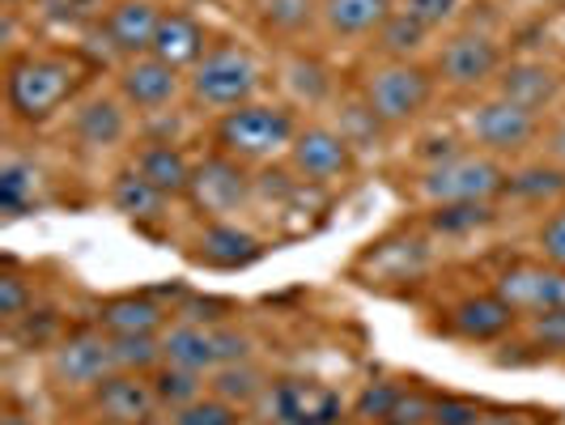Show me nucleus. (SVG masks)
Listing matches in <instances>:
<instances>
[{"label":"nucleus","instance_id":"f257e3e1","mask_svg":"<svg viewBox=\"0 0 565 425\" xmlns=\"http://www.w3.org/2000/svg\"><path fill=\"white\" fill-rule=\"evenodd\" d=\"M77 82L82 68L68 56H18L4 77V98L22 124H43L73 98Z\"/></svg>","mask_w":565,"mask_h":425},{"label":"nucleus","instance_id":"f03ea898","mask_svg":"<svg viewBox=\"0 0 565 425\" xmlns=\"http://www.w3.org/2000/svg\"><path fill=\"white\" fill-rule=\"evenodd\" d=\"M294 137H298L294 111L273 107V103H243L234 111H222L217 128H213L217 153L238 158V162H264V158L289 149Z\"/></svg>","mask_w":565,"mask_h":425},{"label":"nucleus","instance_id":"7ed1b4c3","mask_svg":"<svg viewBox=\"0 0 565 425\" xmlns=\"http://www.w3.org/2000/svg\"><path fill=\"white\" fill-rule=\"evenodd\" d=\"M255 85H259V68L247 52L238 47H213L209 56L192 68V98L200 107H213V111H234L243 103H252Z\"/></svg>","mask_w":565,"mask_h":425},{"label":"nucleus","instance_id":"20e7f679","mask_svg":"<svg viewBox=\"0 0 565 425\" xmlns=\"http://www.w3.org/2000/svg\"><path fill=\"white\" fill-rule=\"evenodd\" d=\"M429 94H434V77L425 73L422 64H408V60L374 68L366 82L370 111L379 115L383 124H408L413 115L425 111Z\"/></svg>","mask_w":565,"mask_h":425},{"label":"nucleus","instance_id":"39448f33","mask_svg":"<svg viewBox=\"0 0 565 425\" xmlns=\"http://www.w3.org/2000/svg\"><path fill=\"white\" fill-rule=\"evenodd\" d=\"M507 188V170L489 158L455 153L438 167H425L422 192L434 204H455V200H493Z\"/></svg>","mask_w":565,"mask_h":425},{"label":"nucleus","instance_id":"423d86ee","mask_svg":"<svg viewBox=\"0 0 565 425\" xmlns=\"http://www.w3.org/2000/svg\"><path fill=\"white\" fill-rule=\"evenodd\" d=\"M277 425H340L344 400L319 379H281L268 392Z\"/></svg>","mask_w":565,"mask_h":425},{"label":"nucleus","instance_id":"0eeeda50","mask_svg":"<svg viewBox=\"0 0 565 425\" xmlns=\"http://www.w3.org/2000/svg\"><path fill=\"white\" fill-rule=\"evenodd\" d=\"M192 204H196L200 213H209L213 222H222L226 213L234 209H243L247 196H252V179H247V170L238 158H226V153H213V158H204L196 170H192Z\"/></svg>","mask_w":565,"mask_h":425},{"label":"nucleus","instance_id":"6e6552de","mask_svg":"<svg viewBox=\"0 0 565 425\" xmlns=\"http://www.w3.org/2000/svg\"><path fill=\"white\" fill-rule=\"evenodd\" d=\"M111 337L98 332H73L52 349V379L60 387H98L107 374H115Z\"/></svg>","mask_w":565,"mask_h":425},{"label":"nucleus","instance_id":"1a4fd4ad","mask_svg":"<svg viewBox=\"0 0 565 425\" xmlns=\"http://www.w3.org/2000/svg\"><path fill=\"white\" fill-rule=\"evenodd\" d=\"M289 162L311 183H332V179H344L353 170V145L344 132L311 124V128H298V137L289 145Z\"/></svg>","mask_w":565,"mask_h":425},{"label":"nucleus","instance_id":"9d476101","mask_svg":"<svg viewBox=\"0 0 565 425\" xmlns=\"http://www.w3.org/2000/svg\"><path fill=\"white\" fill-rule=\"evenodd\" d=\"M493 294L523 315L557 311V307H565V268H557V264H548V268L544 264H519V268H507L498 277Z\"/></svg>","mask_w":565,"mask_h":425},{"label":"nucleus","instance_id":"9b49d317","mask_svg":"<svg viewBox=\"0 0 565 425\" xmlns=\"http://www.w3.org/2000/svg\"><path fill=\"white\" fill-rule=\"evenodd\" d=\"M438 68H443V82L455 85V89H477V85H484L489 77H498L502 52H498V43H493L489 34L468 30V34H455L451 43L443 47Z\"/></svg>","mask_w":565,"mask_h":425},{"label":"nucleus","instance_id":"f8f14e48","mask_svg":"<svg viewBox=\"0 0 565 425\" xmlns=\"http://www.w3.org/2000/svg\"><path fill=\"white\" fill-rule=\"evenodd\" d=\"M472 137L493 153H514L536 141V115L514 107L507 98H489L472 111Z\"/></svg>","mask_w":565,"mask_h":425},{"label":"nucleus","instance_id":"ddd939ff","mask_svg":"<svg viewBox=\"0 0 565 425\" xmlns=\"http://www.w3.org/2000/svg\"><path fill=\"white\" fill-rule=\"evenodd\" d=\"M158 22H162V13L149 0H115L111 9H107V18H103V39L111 43L115 56H149Z\"/></svg>","mask_w":565,"mask_h":425},{"label":"nucleus","instance_id":"4468645a","mask_svg":"<svg viewBox=\"0 0 565 425\" xmlns=\"http://www.w3.org/2000/svg\"><path fill=\"white\" fill-rule=\"evenodd\" d=\"M94 408L119 425H137V422H145V417H153L162 404H158V392H153L149 379L128 374V370H115V374H107V379L94 387Z\"/></svg>","mask_w":565,"mask_h":425},{"label":"nucleus","instance_id":"2eb2a0df","mask_svg":"<svg viewBox=\"0 0 565 425\" xmlns=\"http://www.w3.org/2000/svg\"><path fill=\"white\" fill-rule=\"evenodd\" d=\"M179 68L162 64L158 56H137V60H124L119 68V94L124 103H132L137 111H158L179 98Z\"/></svg>","mask_w":565,"mask_h":425},{"label":"nucleus","instance_id":"dca6fc26","mask_svg":"<svg viewBox=\"0 0 565 425\" xmlns=\"http://www.w3.org/2000/svg\"><path fill=\"white\" fill-rule=\"evenodd\" d=\"M259 255H264V247H259L255 234L238 230L234 222H209V226L200 230L192 259H196V264H209V268H226L230 273V268H247V264H255Z\"/></svg>","mask_w":565,"mask_h":425},{"label":"nucleus","instance_id":"f3484780","mask_svg":"<svg viewBox=\"0 0 565 425\" xmlns=\"http://www.w3.org/2000/svg\"><path fill=\"white\" fill-rule=\"evenodd\" d=\"M557 73L548 68V64H536V60H519V64H510L498 73V98H507L514 107H523V111H544L553 98H557Z\"/></svg>","mask_w":565,"mask_h":425},{"label":"nucleus","instance_id":"a211bd4d","mask_svg":"<svg viewBox=\"0 0 565 425\" xmlns=\"http://www.w3.org/2000/svg\"><path fill=\"white\" fill-rule=\"evenodd\" d=\"M149 56H158L170 68H196L200 60L209 56L204 52V26H200L192 13L170 9V13H162V22H158Z\"/></svg>","mask_w":565,"mask_h":425},{"label":"nucleus","instance_id":"6ab92c4d","mask_svg":"<svg viewBox=\"0 0 565 425\" xmlns=\"http://www.w3.org/2000/svg\"><path fill=\"white\" fill-rule=\"evenodd\" d=\"M162 358L170 366L196 370V374H213L222 366V349H217V328L209 323H174L162 337Z\"/></svg>","mask_w":565,"mask_h":425},{"label":"nucleus","instance_id":"aec40b11","mask_svg":"<svg viewBox=\"0 0 565 425\" xmlns=\"http://www.w3.org/2000/svg\"><path fill=\"white\" fill-rule=\"evenodd\" d=\"M132 170H137L141 179H149L167 200H179L192 192V170L196 167H192L170 141H149L145 149H137Z\"/></svg>","mask_w":565,"mask_h":425},{"label":"nucleus","instance_id":"412c9836","mask_svg":"<svg viewBox=\"0 0 565 425\" xmlns=\"http://www.w3.org/2000/svg\"><path fill=\"white\" fill-rule=\"evenodd\" d=\"M514 315L519 311H514L510 302H502L498 294H472V298L455 302L451 328L468 340H498V337H507L510 332Z\"/></svg>","mask_w":565,"mask_h":425},{"label":"nucleus","instance_id":"4be33fe9","mask_svg":"<svg viewBox=\"0 0 565 425\" xmlns=\"http://www.w3.org/2000/svg\"><path fill=\"white\" fill-rule=\"evenodd\" d=\"M162 307L149 294H124L98 307V328L107 337H153L162 328Z\"/></svg>","mask_w":565,"mask_h":425},{"label":"nucleus","instance_id":"5701e85b","mask_svg":"<svg viewBox=\"0 0 565 425\" xmlns=\"http://www.w3.org/2000/svg\"><path fill=\"white\" fill-rule=\"evenodd\" d=\"M319 13L332 34L340 39H362V34H374L383 30V22L396 13L392 0H319Z\"/></svg>","mask_w":565,"mask_h":425},{"label":"nucleus","instance_id":"b1692460","mask_svg":"<svg viewBox=\"0 0 565 425\" xmlns=\"http://www.w3.org/2000/svg\"><path fill=\"white\" fill-rule=\"evenodd\" d=\"M124 132H128V115L115 98H89L82 103V111L73 115V137L85 149H111L124 141Z\"/></svg>","mask_w":565,"mask_h":425},{"label":"nucleus","instance_id":"393cba45","mask_svg":"<svg viewBox=\"0 0 565 425\" xmlns=\"http://www.w3.org/2000/svg\"><path fill=\"white\" fill-rule=\"evenodd\" d=\"M111 204L115 213H124L128 222H158L162 209H167V196L149 179H141L137 170H124L111 183Z\"/></svg>","mask_w":565,"mask_h":425},{"label":"nucleus","instance_id":"a878e982","mask_svg":"<svg viewBox=\"0 0 565 425\" xmlns=\"http://www.w3.org/2000/svg\"><path fill=\"white\" fill-rule=\"evenodd\" d=\"M39 192V170L22 158H4L0 162V213L4 217H22Z\"/></svg>","mask_w":565,"mask_h":425},{"label":"nucleus","instance_id":"bb28decb","mask_svg":"<svg viewBox=\"0 0 565 425\" xmlns=\"http://www.w3.org/2000/svg\"><path fill=\"white\" fill-rule=\"evenodd\" d=\"M149 383H153V392H158V404L170 408V413L204 396V374L183 370V366H170V362H162V366L153 370V379H149Z\"/></svg>","mask_w":565,"mask_h":425},{"label":"nucleus","instance_id":"cd10ccee","mask_svg":"<svg viewBox=\"0 0 565 425\" xmlns=\"http://www.w3.org/2000/svg\"><path fill=\"white\" fill-rule=\"evenodd\" d=\"M493 222V204L489 200H455V204H434L429 226L438 234H472Z\"/></svg>","mask_w":565,"mask_h":425},{"label":"nucleus","instance_id":"c85d7f7f","mask_svg":"<svg viewBox=\"0 0 565 425\" xmlns=\"http://www.w3.org/2000/svg\"><path fill=\"white\" fill-rule=\"evenodd\" d=\"M213 383V396L234 404V408H243V404H252L259 392H264V379H259V370L247 366V362H234V366H217L209 374Z\"/></svg>","mask_w":565,"mask_h":425},{"label":"nucleus","instance_id":"c756f323","mask_svg":"<svg viewBox=\"0 0 565 425\" xmlns=\"http://www.w3.org/2000/svg\"><path fill=\"white\" fill-rule=\"evenodd\" d=\"M319 13V0H259V18L273 34H302Z\"/></svg>","mask_w":565,"mask_h":425},{"label":"nucleus","instance_id":"7c9ffc66","mask_svg":"<svg viewBox=\"0 0 565 425\" xmlns=\"http://www.w3.org/2000/svg\"><path fill=\"white\" fill-rule=\"evenodd\" d=\"M425 34H429V30H425L417 18H408L404 9H396V13L383 22V30H379V47H383L387 56L408 60L413 52H422L425 47Z\"/></svg>","mask_w":565,"mask_h":425},{"label":"nucleus","instance_id":"2f4dec72","mask_svg":"<svg viewBox=\"0 0 565 425\" xmlns=\"http://www.w3.org/2000/svg\"><path fill=\"white\" fill-rule=\"evenodd\" d=\"M507 188L519 200H557L565 192V167H527L510 174Z\"/></svg>","mask_w":565,"mask_h":425},{"label":"nucleus","instance_id":"473e14b6","mask_svg":"<svg viewBox=\"0 0 565 425\" xmlns=\"http://www.w3.org/2000/svg\"><path fill=\"white\" fill-rule=\"evenodd\" d=\"M115 349V366L128 370V374H145V370H158L162 358V340L153 337H111Z\"/></svg>","mask_w":565,"mask_h":425},{"label":"nucleus","instance_id":"72a5a7b5","mask_svg":"<svg viewBox=\"0 0 565 425\" xmlns=\"http://www.w3.org/2000/svg\"><path fill=\"white\" fill-rule=\"evenodd\" d=\"M285 85L302 98V103H323V94H328V68L311 56H294L285 64Z\"/></svg>","mask_w":565,"mask_h":425},{"label":"nucleus","instance_id":"f704fd0d","mask_svg":"<svg viewBox=\"0 0 565 425\" xmlns=\"http://www.w3.org/2000/svg\"><path fill=\"white\" fill-rule=\"evenodd\" d=\"M238 422H243L238 408L217 396H200L170 413V425H238Z\"/></svg>","mask_w":565,"mask_h":425},{"label":"nucleus","instance_id":"c9c22d12","mask_svg":"<svg viewBox=\"0 0 565 425\" xmlns=\"http://www.w3.org/2000/svg\"><path fill=\"white\" fill-rule=\"evenodd\" d=\"M399 392H404V387H396V383H366L362 396H358V404H353V413L370 425L392 422V408H396Z\"/></svg>","mask_w":565,"mask_h":425},{"label":"nucleus","instance_id":"e433bc0d","mask_svg":"<svg viewBox=\"0 0 565 425\" xmlns=\"http://www.w3.org/2000/svg\"><path fill=\"white\" fill-rule=\"evenodd\" d=\"M527 337L536 349H548V353H565V307L557 311H540L532 315V323H527Z\"/></svg>","mask_w":565,"mask_h":425},{"label":"nucleus","instance_id":"4c0bfd02","mask_svg":"<svg viewBox=\"0 0 565 425\" xmlns=\"http://www.w3.org/2000/svg\"><path fill=\"white\" fill-rule=\"evenodd\" d=\"M434 425H481V408L472 400H459V396H443L434 400V413H429Z\"/></svg>","mask_w":565,"mask_h":425},{"label":"nucleus","instance_id":"58836bf2","mask_svg":"<svg viewBox=\"0 0 565 425\" xmlns=\"http://www.w3.org/2000/svg\"><path fill=\"white\" fill-rule=\"evenodd\" d=\"M30 307V285L18 277V273H0V315L9 319V323H18Z\"/></svg>","mask_w":565,"mask_h":425},{"label":"nucleus","instance_id":"ea45409f","mask_svg":"<svg viewBox=\"0 0 565 425\" xmlns=\"http://www.w3.org/2000/svg\"><path fill=\"white\" fill-rule=\"evenodd\" d=\"M455 9H459V0H404V13L417 18L425 30L447 26L455 18Z\"/></svg>","mask_w":565,"mask_h":425},{"label":"nucleus","instance_id":"a19ab883","mask_svg":"<svg viewBox=\"0 0 565 425\" xmlns=\"http://www.w3.org/2000/svg\"><path fill=\"white\" fill-rule=\"evenodd\" d=\"M434 413V400L422 396V392H399L396 408H392V422L399 425H425Z\"/></svg>","mask_w":565,"mask_h":425},{"label":"nucleus","instance_id":"79ce46f5","mask_svg":"<svg viewBox=\"0 0 565 425\" xmlns=\"http://www.w3.org/2000/svg\"><path fill=\"white\" fill-rule=\"evenodd\" d=\"M540 247H544V259H548V264L565 268V209L544 222V230H540Z\"/></svg>","mask_w":565,"mask_h":425},{"label":"nucleus","instance_id":"37998d69","mask_svg":"<svg viewBox=\"0 0 565 425\" xmlns=\"http://www.w3.org/2000/svg\"><path fill=\"white\" fill-rule=\"evenodd\" d=\"M217 349H222V366L247 362V353H252V337H243L238 328H217Z\"/></svg>","mask_w":565,"mask_h":425},{"label":"nucleus","instance_id":"c03bdc74","mask_svg":"<svg viewBox=\"0 0 565 425\" xmlns=\"http://www.w3.org/2000/svg\"><path fill=\"white\" fill-rule=\"evenodd\" d=\"M47 13L56 22H85L98 13V0H47Z\"/></svg>","mask_w":565,"mask_h":425},{"label":"nucleus","instance_id":"a18cd8bd","mask_svg":"<svg viewBox=\"0 0 565 425\" xmlns=\"http://www.w3.org/2000/svg\"><path fill=\"white\" fill-rule=\"evenodd\" d=\"M217 311H230L226 302H217V298H196V302L183 307V315H188L192 323H209V328H217V319H222Z\"/></svg>","mask_w":565,"mask_h":425},{"label":"nucleus","instance_id":"49530a36","mask_svg":"<svg viewBox=\"0 0 565 425\" xmlns=\"http://www.w3.org/2000/svg\"><path fill=\"white\" fill-rule=\"evenodd\" d=\"M553 158H557V162L565 167V124L557 128V132H553Z\"/></svg>","mask_w":565,"mask_h":425},{"label":"nucleus","instance_id":"de8ad7c7","mask_svg":"<svg viewBox=\"0 0 565 425\" xmlns=\"http://www.w3.org/2000/svg\"><path fill=\"white\" fill-rule=\"evenodd\" d=\"M0 425H30V422L22 417V413H18V408H4V417H0Z\"/></svg>","mask_w":565,"mask_h":425},{"label":"nucleus","instance_id":"09e8293b","mask_svg":"<svg viewBox=\"0 0 565 425\" xmlns=\"http://www.w3.org/2000/svg\"><path fill=\"white\" fill-rule=\"evenodd\" d=\"M137 425H170V422H162V417H145V422H137Z\"/></svg>","mask_w":565,"mask_h":425},{"label":"nucleus","instance_id":"8fccbe9b","mask_svg":"<svg viewBox=\"0 0 565 425\" xmlns=\"http://www.w3.org/2000/svg\"><path fill=\"white\" fill-rule=\"evenodd\" d=\"M94 425H119V422H111V417H98Z\"/></svg>","mask_w":565,"mask_h":425},{"label":"nucleus","instance_id":"3c124183","mask_svg":"<svg viewBox=\"0 0 565 425\" xmlns=\"http://www.w3.org/2000/svg\"><path fill=\"white\" fill-rule=\"evenodd\" d=\"M0 4H4V9H13V4H18V0H0Z\"/></svg>","mask_w":565,"mask_h":425},{"label":"nucleus","instance_id":"603ef678","mask_svg":"<svg viewBox=\"0 0 565 425\" xmlns=\"http://www.w3.org/2000/svg\"><path fill=\"white\" fill-rule=\"evenodd\" d=\"M383 425H399V422H383Z\"/></svg>","mask_w":565,"mask_h":425},{"label":"nucleus","instance_id":"864d4df0","mask_svg":"<svg viewBox=\"0 0 565 425\" xmlns=\"http://www.w3.org/2000/svg\"><path fill=\"white\" fill-rule=\"evenodd\" d=\"M238 425H255V422H238Z\"/></svg>","mask_w":565,"mask_h":425}]
</instances>
